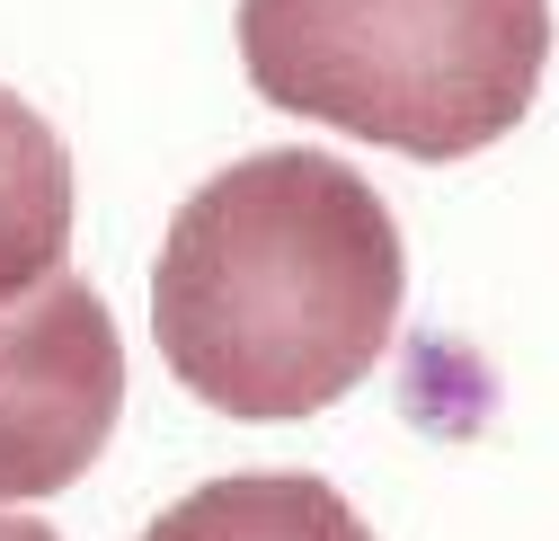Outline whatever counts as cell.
<instances>
[{
  "label": "cell",
  "instance_id": "obj_1",
  "mask_svg": "<svg viewBox=\"0 0 559 541\" xmlns=\"http://www.w3.org/2000/svg\"><path fill=\"white\" fill-rule=\"evenodd\" d=\"M400 293L408 257L382 195L329 152H258L178 205L152 337L214 418L285 426L382 364Z\"/></svg>",
  "mask_w": 559,
  "mask_h": 541
},
{
  "label": "cell",
  "instance_id": "obj_2",
  "mask_svg": "<svg viewBox=\"0 0 559 541\" xmlns=\"http://www.w3.org/2000/svg\"><path fill=\"white\" fill-rule=\"evenodd\" d=\"M249 89L408 160H471L533 116L550 0H240Z\"/></svg>",
  "mask_w": 559,
  "mask_h": 541
},
{
  "label": "cell",
  "instance_id": "obj_3",
  "mask_svg": "<svg viewBox=\"0 0 559 541\" xmlns=\"http://www.w3.org/2000/svg\"><path fill=\"white\" fill-rule=\"evenodd\" d=\"M124 409V337L81 276L0 302V506L53 497L107 453Z\"/></svg>",
  "mask_w": 559,
  "mask_h": 541
},
{
  "label": "cell",
  "instance_id": "obj_4",
  "mask_svg": "<svg viewBox=\"0 0 559 541\" xmlns=\"http://www.w3.org/2000/svg\"><path fill=\"white\" fill-rule=\"evenodd\" d=\"M72 214H81V187H72L62 133L27 98L0 89V302H19L27 285L62 276Z\"/></svg>",
  "mask_w": 559,
  "mask_h": 541
},
{
  "label": "cell",
  "instance_id": "obj_5",
  "mask_svg": "<svg viewBox=\"0 0 559 541\" xmlns=\"http://www.w3.org/2000/svg\"><path fill=\"white\" fill-rule=\"evenodd\" d=\"M143 541H373V532L311 470H240V480L187 489Z\"/></svg>",
  "mask_w": 559,
  "mask_h": 541
},
{
  "label": "cell",
  "instance_id": "obj_6",
  "mask_svg": "<svg viewBox=\"0 0 559 541\" xmlns=\"http://www.w3.org/2000/svg\"><path fill=\"white\" fill-rule=\"evenodd\" d=\"M0 541H62V532L36 524V515H0Z\"/></svg>",
  "mask_w": 559,
  "mask_h": 541
}]
</instances>
